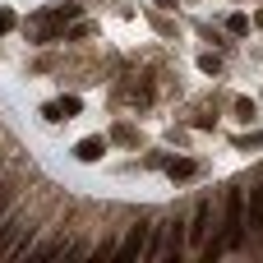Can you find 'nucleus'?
Returning a JSON list of instances; mask_svg holds the SVG:
<instances>
[{
  "instance_id": "1",
  "label": "nucleus",
  "mask_w": 263,
  "mask_h": 263,
  "mask_svg": "<svg viewBox=\"0 0 263 263\" xmlns=\"http://www.w3.org/2000/svg\"><path fill=\"white\" fill-rule=\"evenodd\" d=\"M227 250H240L245 245V199H240V190H231V199H227Z\"/></svg>"
},
{
  "instance_id": "2",
  "label": "nucleus",
  "mask_w": 263,
  "mask_h": 263,
  "mask_svg": "<svg viewBox=\"0 0 263 263\" xmlns=\"http://www.w3.org/2000/svg\"><path fill=\"white\" fill-rule=\"evenodd\" d=\"M148 254V227H129V236H125V245H120V263H134Z\"/></svg>"
},
{
  "instance_id": "3",
  "label": "nucleus",
  "mask_w": 263,
  "mask_h": 263,
  "mask_svg": "<svg viewBox=\"0 0 263 263\" xmlns=\"http://www.w3.org/2000/svg\"><path fill=\"white\" fill-rule=\"evenodd\" d=\"M79 106H83L79 97H60V102H46V106H42V120H46V125H60V120L79 116Z\"/></svg>"
},
{
  "instance_id": "4",
  "label": "nucleus",
  "mask_w": 263,
  "mask_h": 263,
  "mask_svg": "<svg viewBox=\"0 0 263 263\" xmlns=\"http://www.w3.org/2000/svg\"><path fill=\"white\" fill-rule=\"evenodd\" d=\"M208 227H213V203H199V208H194V222H190V245H194V250H203Z\"/></svg>"
},
{
  "instance_id": "5",
  "label": "nucleus",
  "mask_w": 263,
  "mask_h": 263,
  "mask_svg": "<svg viewBox=\"0 0 263 263\" xmlns=\"http://www.w3.org/2000/svg\"><path fill=\"white\" fill-rule=\"evenodd\" d=\"M102 153H106V139H102V134H88V139H79V148H74L79 162H102Z\"/></svg>"
},
{
  "instance_id": "6",
  "label": "nucleus",
  "mask_w": 263,
  "mask_h": 263,
  "mask_svg": "<svg viewBox=\"0 0 263 263\" xmlns=\"http://www.w3.org/2000/svg\"><path fill=\"white\" fill-rule=\"evenodd\" d=\"M166 176H171V180H190V176H194V162H190V157H180V162H166Z\"/></svg>"
},
{
  "instance_id": "7",
  "label": "nucleus",
  "mask_w": 263,
  "mask_h": 263,
  "mask_svg": "<svg viewBox=\"0 0 263 263\" xmlns=\"http://www.w3.org/2000/svg\"><path fill=\"white\" fill-rule=\"evenodd\" d=\"M250 217H254V231L263 236V190H250Z\"/></svg>"
},
{
  "instance_id": "8",
  "label": "nucleus",
  "mask_w": 263,
  "mask_h": 263,
  "mask_svg": "<svg viewBox=\"0 0 263 263\" xmlns=\"http://www.w3.org/2000/svg\"><path fill=\"white\" fill-rule=\"evenodd\" d=\"M14 199H18V185H14V180H5V185H0V217L9 213V203H14Z\"/></svg>"
},
{
  "instance_id": "9",
  "label": "nucleus",
  "mask_w": 263,
  "mask_h": 263,
  "mask_svg": "<svg viewBox=\"0 0 263 263\" xmlns=\"http://www.w3.org/2000/svg\"><path fill=\"white\" fill-rule=\"evenodd\" d=\"M18 227H23L18 217H5V222H0V250H9V236H14Z\"/></svg>"
},
{
  "instance_id": "10",
  "label": "nucleus",
  "mask_w": 263,
  "mask_h": 263,
  "mask_svg": "<svg viewBox=\"0 0 263 263\" xmlns=\"http://www.w3.org/2000/svg\"><path fill=\"white\" fill-rule=\"evenodd\" d=\"M227 28H231L236 37H245V32H250V14H231V18H227Z\"/></svg>"
},
{
  "instance_id": "11",
  "label": "nucleus",
  "mask_w": 263,
  "mask_h": 263,
  "mask_svg": "<svg viewBox=\"0 0 263 263\" xmlns=\"http://www.w3.org/2000/svg\"><path fill=\"white\" fill-rule=\"evenodd\" d=\"M55 18H60V23H69V18H79V5H69V0H65V5H55Z\"/></svg>"
},
{
  "instance_id": "12",
  "label": "nucleus",
  "mask_w": 263,
  "mask_h": 263,
  "mask_svg": "<svg viewBox=\"0 0 263 263\" xmlns=\"http://www.w3.org/2000/svg\"><path fill=\"white\" fill-rule=\"evenodd\" d=\"M236 116H240V120H250V116H254V102H250V97H240V102H236Z\"/></svg>"
},
{
  "instance_id": "13",
  "label": "nucleus",
  "mask_w": 263,
  "mask_h": 263,
  "mask_svg": "<svg viewBox=\"0 0 263 263\" xmlns=\"http://www.w3.org/2000/svg\"><path fill=\"white\" fill-rule=\"evenodd\" d=\"M14 23H18V18H14V9H0V37H5V32H9Z\"/></svg>"
},
{
  "instance_id": "14",
  "label": "nucleus",
  "mask_w": 263,
  "mask_h": 263,
  "mask_svg": "<svg viewBox=\"0 0 263 263\" xmlns=\"http://www.w3.org/2000/svg\"><path fill=\"white\" fill-rule=\"evenodd\" d=\"M199 65H203L208 74H217V69H222V60H217V55H199Z\"/></svg>"
},
{
  "instance_id": "15",
  "label": "nucleus",
  "mask_w": 263,
  "mask_h": 263,
  "mask_svg": "<svg viewBox=\"0 0 263 263\" xmlns=\"http://www.w3.org/2000/svg\"><path fill=\"white\" fill-rule=\"evenodd\" d=\"M157 5H162V9H176V5H180V0H157Z\"/></svg>"
},
{
  "instance_id": "16",
  "label": "nucleus",
  "mask_w": 263,
  "mask_h": 263,
  "mask_svg": "<svg viewBox=\"0 0 263 263\" xmlns=\"http://www.w3.org/2000/svg\"><path fill=\"white\" fill-rule=\"evenodd\" d=\"M254 23H259V28H263V9H259V18H254Z\"/></svg>"
}]
</instances>
